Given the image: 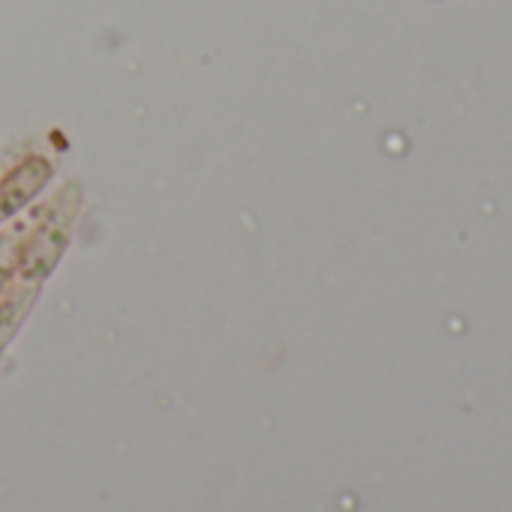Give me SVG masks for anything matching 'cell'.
Segmentation results:
<instances>
[{"instance_id":"2","label":"cell","mask_w":512,"mask_h":512,"mask_svg":"<svg viewBox=\"0 0 512 512\" xmlns=\"http://www.w3.org/2000/svg\"><path fill=\"white\" fill-rule=\"evenodd\" d=\"M66 237H69V219L60 216V219H54V225H48V228L33 240V246L27 249V258L21 261V273L30 276V279L45 276V273L54 267L57 255L63 252Z\"/></svg>"},{"instance_id":"1","label":"cell","mask_w":512,"mask_h":512,"mask_svg":"<svg viewBox=\"0 0 512 512\" xmlns=\"http://www.w3.org/2000/svg\"><path fill=\"white\" fill-rule=\"evenodd\" d=\"M48 171H51V168H48L42 159H30L27 165H21L9 180L0 186V222H3L6 216H12L18 207H24V204L42 189Z\"/></svg>"}]
</instances>
